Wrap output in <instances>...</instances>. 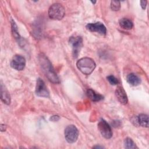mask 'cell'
I'll use <instances>...</instances> for the list:
<instances>
[{
    "label": "cell",
    "instance_id": "obj_1",
    "mask_svg": "<svg viewBox=\"0 0 149 149\" xmlns=\"http://www.w3.org/2000/svg\"><path fill=\"white\" fill-rule=\"evenodd\" d=\"M40 66L48 79L53 83H59L60 80L55 72L49 60L44 54H40L38 56Z\"/></svg>",
    "mask_w": 149,
    "mask_h": 149
},
{
    "label": "cell",
    "instance_id": "obj_2",
    "mask_svg": "<svg viewBox=\"0 0 149 149\" xmlns=\"http://www.w3.org/2000/svg\"><path fill=\"white\" fill-rule=\"evenodd\" d=\"M78 69L84 74L88 75L94 70L96 65L93 59L90 58L84 57L80 59L76 62Z\"/></svg>",
    "mask_w": 149,
    "mask_h": 149
},
{
    "label": "cell",
    "instance_id": "obj_3",
    "mask_svg": "<svg viewBox=\"0 0 149 149\" xmlns=\"http://www.w3.org/2000/svg\"><path fill=\"white\" fill-rule=\"evenodd\" d=\"M65 8L59 3L52 4L48 9V16L53 20H61L65 16Z\"/></svg>",
    "mask_w": 149,
    "mask_h": 149
},
{
    "label": "cell",
    "instance_id": "obj_4",
    "mask_svg": "<svg viewBox=\"0 0 149 149\" xmlns=\"http://www.w3.org/2000/svg\"><path fill=\"white\" fill-rule=\"evenodd\" d=\"M79 136V131L74 125H69L65 129V138L69 143L76 141Z\"/></svg>",
    "mask_w": 149,
    "mask_h": 149
},
{
    "label": "cell",
    "instance_id": "obj_5",
    "mask_svg": "<svg viewBox=\"0 0 149 149\" xmlns=\"http://www.w3.org/2000/svg\"><path fill=\"white\" fill-rule=\"evenodd\" d=\"M69 42L72 48V53L74 58H77L82 47V38L79 36H71L69 38Z\"/></svg>",
    "mask_w": 149,
    "mask_h": 149
},
{
    "label": "cell",
    "instance_id": "obj_6",
    "mask_svg": "<svg viewBox=\"0 0 149 149\" xmlns=\"http://www.w3.org/2000/svg\"><path fill=\"white\" fill-rule=\"evenodd\" d=\"M98 128L101 135L105 139H110L112 136V132L109 124L104 119H101L98 124Z\"/></svg>",
    "mask_w": 149,
    "mask_h": 149
},
{
    "label": "cell",
    "instance_id": "obj_7",
    "mask_svg": "<svg viewBox=\"0 0 149 149\" xmlns=\"http://www.w3.org/2000/svg\"><path fill=\"white\" fill-rule=\"evenodd\" d=\"M36 94L37 95L42 97H49V91L45 86L44 81L40 78L37 80L36 86Z\"/></svg>",
    "mask_w": 149,
    "mask_h": 149
},
{
    "label": "cell",
    "instance_id": "obj_8",
    "mask_svg": "<svg viewBox=\"0 0 149 149\" xmlns=\"http://www.w3.org/2000/svg\"><path fill=\"white\" fill-rule=\"evenodd\" d=\"M25 65L26 59L20 55H15L10 62L11 67L17 70H23L24 68Z\"/></svg>",
    "mask_w": 149,
    "mask_h": 149
},
{
    "label": "cell",
    "instance_id": "obj_9",
    "mask_svg": "<svg viewBox=\"0 0 149 149\" xmlns=\"http://www.w3.org/2000/svg\"><path fill=\"white\" fill-rule=\"evenodd\" d=\"M86 29L91 32H96L101 35L107 34V29L104 24L101 22L88 23L86 25Z\"/></svg>",
    "mask_w": 149,
    "mask_h": 149
},
{
    "label": "cell",
    "instance_id": "obj_10",
    "mask_svg": "<svg viewBox=\"0 0 149 149\" xmlns=\"http://www.w3.org/2000/svg\"><path fill=\"white\" fill-rule=\"evenodd\" d=\"M115 95L118 99V100L122 104H126L127 103L128 100L126 93L123 87L121 86H118L115 90Z\"/></svg>",
    "mask_w": 149,
    "mask_h": 149
},
{
    "label": "cell",
    "instance_id": "obj_11",
    "mask_svg": "<svg viewBox=\"0 0 149 149\" xmlns=\"http://www.w3.org/2000/svg\"><path fill=\"white\" fill-rule=\"evenodd\" d=\"M133 121L136 125H140L145 127H147L148 126V116L146 114H140L139 116L134 118V120Z\"/></svg>",
    "mask_w": 149,
    "mask_h": 149
},
{
    "label": "cell",
    "instance_id": "obj_12",
    "mask_svg": "<svg viewBox=\"0 0 149 149\" xmlns=\"http://www.w3.org/2000/svg\"><path fill=\"white\" fill-rule=\"evenodd\" d=\"M1 100L6 104L9 105L10 103V96L5 86L2 83L1 84Z\"/></svg>",
    "mask_w": 149,
    "mask_h": 149
},
{
    "label": "cell",
    "instance_id": "obj_13",
    "mask_svg": "<svg viewBox=\"0 0 149 149\" xmlns=\"http://www.w3.org/2000/svg\"><path fill=\"white\" fill-rule=\"evenodd\" d=\"M126 80L128 83L133 86H136L139 85L140 82V79L134 73H130L126 77Z\"/></svg>",
    "mask_w": 149,
    "mask_h": 149
},
{
    "label": "cell",
    "instance_id": "obj_14",
    "mask_svg": "<svg viewBox=\"0 0 149 149\" xmlns=\"http://www.w3.org/2000/svg\"><path fill=\"white\" fill-rule=\"evenodd\" d=\"M87 97L93 101H99L104 99V97L102 95L95 93L91 89L87 90Z\"/></svg>",
    "mask_w": 149,
    "mask_h": 149
},
{
    "label": "cell",
    "instance_id": "obj_15",
    "mask_svg": "<svg viewBox=\"0 0 149 149\" xmlns=\"http://www.w3.org/2000/svg\"><path fill=\"white\" fill-rule=\"evenodd\" d=\"M119 26L123 29L130 30L133 28V22L127 18H122L119 21Z\"/></svg>",
    "mask_w": 149,
    "mask_h": 149
},
{
    "label": "cell",
    "instance_id": "obj_16",
    "mask_svg": "<svg viewBox=\"0 0 149 149\" xmlns=\"http://www.w3.org/2000/svg\"><path fill=\"white\" fill-rule=\"evenodd\" d=\"M124 147L126 148H137L136 144L132 139L127 137L124 140Z\"/></svg>",
    "mask_w": 149,
    "mask_h": 149
},
{
    "label": "cell",
    "instance_id": "obj_17",
    "mask_svg": "<svg viewBox=\"0 0 149 149\" xmlns=\"http://www.w3.org/2000/svg\"><path fill=\"white\" fill-rule=\"evenodd\" d=\"M11 24H12V33L13 34V36L16 38H20L19 37V33H18V31H17V26L15 23V22L12 20V22H11Z\"/></svg>",
    "mask_w": 149,
    "mask_h": 149
},
{
    "label": "cell",
    "instance_id": "obj_18",
    "mask_svg": "<svg viewBox=\"0 0 149 149\" xmlns=\"http://www.w3.org/2000/svg\"><path fill=\"white\" fill-rule=\"evenodd\" d=\"M120 8V2L118 1H112L111 2V8L113 11H118Z\"/></svg>",
    "mask_w": 149,
    "mask_h": 149
},
{
    "label": "cell",
    "instance_id": "obj_19",
    "mask_svg": "<svg viewBox=\"0 0 149 149\" xmlns=\"http://www.w3.org/2000/svg\"><path fill=\"white\" fill-rule=\"evenodd\" d=\"M108 81L109 82V83L112 85H116L118 84L119 81L118 80L113 76L109 75L107 77Z\"/></svg>",
    "mask_w": 149,
    "mask_h": 149
},
{
    "label": "cell",
    "instance_id": "obj_20",
    "mask_svg": "<svg viewBox=\"0 0 149 149\" xmlns=\"http://www.w3.org/2000/svg\"><path fill=\"white\" fill-rule=\"evenodd\" d=\"M59 119L60 118L58 115H53L49 118V120L52 122H56V121H58Z\"/></svg>",
    "mask_w": 149,
    "mask_h": 149
},
{
    "label": "cell",
    "instance_id": "obj_21",
    "mask_svg": "<svg viewBox=\"0 0 149 149\" xmlns=\"http://www.w3.org/2000/svg\"><path fill=\"white\" fill-rule=\"evenodd\" d=\"M147 5V1H140V6L143 9H145Z\"/></svg>",
    "mask_w": 149,
    "mask_h": 149
},
{
    "label": "cell",
    "instance_id": "obj_22",
    "mask_svg": "<svg viewBox=\"0 0 149 149\" xmlns=\"http://www.w3.org/2000/svg\"><path fill=\"white\" fill-rule=\"evenodd\" d=\"M1 130L2 132L5 131V130H6V125L1 124Z\"/></svg>",
    "mask_w": 149,
    "mask_h": 149
},
{
    "label": "cell",
    "instance_id": "obj_23",
    "mask_svg": "<svg viewBox=\"0 0 149 149\" xmlns=\"http://www.w3.org/2000/svg\"><path fill=\"white\" fill-rule=\"evenodd\" d=\"M94 148H103L102 147H101V146H95V147H94Z\"/></svg>",
    "mask_w": 149,
    "mask_h": 149
},
{
    "label": "cell",
    "instance_id": "obj_24",
    "mask_svg": "<svg viewBox=\"0 0 149 149\" xmlns=\"http://www.w3.org/2000/svg\"><path fill=\"white\" fill-rule=\"evenodd\" d=\"M91 2L93 3H95L96 2V1H91Z\"/></svg>",
    "mask_w": 149,
    "mask_h": 149
}]
</instances>
